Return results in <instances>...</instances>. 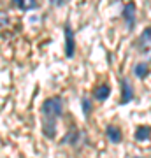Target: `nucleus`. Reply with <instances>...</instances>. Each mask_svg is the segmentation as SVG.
I'll return each mask as SVG.
<instances>
[{
	"label": "nucleus",
	"instance_id": "1",
	"mask_svg": "<svg viewBox=\"0 0 151 158\" xmlns=\"http://www.w3.org/2000/svg\"><path fill=\"white\" fill-rule=\"evenodd\" d=\"M62 111H63V104H62V98H49L42 104V113L46 114V118L49 119V127H46V135L48 137H55V119L62 116Z\"/></svg>",
	"mask_w": 151,
	"mask_h": 158
},
{
	"label": "nucleus",
	"instance_id": "2",
	"mask_svg": "<svg viewBox=\"0 0 151 158\" xmlns=\"http://www.w3.org/2000/svg\"><path fill=\"white\" fill-rule=\"evenodd\" d=\"M65 55L69 58L74 56V34L70 27H65Z\"/></svg>",
	"mask_w": 151,
	"mask_h": 158
},
{
	"label": "nucleus",
	"instance_id": "3",
	"mask_svg": "<svg viewBox=\"0 0 151 158\" xmlns=\"http://www.w3.org/2000/svg\"><path fill=\"white\" fill-rule=\"evenodd\" d=\"M134 14H135V4H127L125 9H123V19L127 21V27H128V28H132L134 23H135Z\"/></svg>",
	"mask_w": 151,
	"mask_h": 158
},
{
	"label": "nucleus",
	"instance_id": "4",
	"mask_svg": "<svg viewBox=\"0 0 151 158\" xmlns=\"http://www.w3.org/2000/svg\"><path fill=\"white\" fill-rule=\"evenodd\" d=\"M121 90H123V93H121V104H127V102L132 100V97H134V91H132V86L128 85V81L127 79H121Z\"/></svg>",
	"mask_w": 151,
	"mask_h": 158
},
{
	"label": "nucleus",
	"instance_id": "5",
	"mask_svg": "<svg viewBox=\"0 0 151 158\" xmlns=\"http://www.w3.org/2000/svg\"><path fill=\"white\" fill-rule=\"evenodd\" d=\"M95 98L97 100H100V102H104V100H107L109 98V95H111V86L109 85H102V86H99L95 90Z\"/></svg>",
	"mask_w": 151,
	"mask_h": 158
},
{
	"label": "nucleus",
	"instance_id": "6",
	"mask_svg": "<svg viewBox=\"0 0 151 158\" xmlns=\"http://www.w3.org/2000/svg\"><path fill=\"white\" fill-rule=\"evenodd\" d=\"M106 134H107V137H109V141L111 142H114V144L121 142V132H120L116 127H107Z\"/></svg>",
	"mask_w": 151,
	"mask_h": 158
},
{
	"label": "nucleus",
	"instance_id": "7",
	"mask_svg": "<svg viewBox=\"0 0 151 158\" xmlns=\"http://www.w3.org/2000/svg\"><path fill=\"white\" fill-rule=\"evenodd\" d=\"M151 137V128L149 127H139L135 130V141H148Z\"/></svg>",
	"mask_w": 151,
	"mask_h": 158
},
{
	"label": "nucleus",
	"instance_id": "8",
	"mask_svg": "<svg viewBox=\"0 0 151 158\" xmlns=\"http://www.w3.org/2000/svg\"><path fill=\"white\" fill-rule=\"evenodd\" d=\"M134 72H135V76H137V77H146V76H148V65H146V63H137V65H135V69H134Z\"/></svg>",
	"mask_w": 151,
	"mask_h": 158
},
{
	"label": "nucleus",
	"instance_id": "9",
	"mask_svg": "<svg viewBox=\"0 0 151 158\" xmlns=\"http://www.w3.org/2000/svg\"><path fill=\"white\" fill-rule=\"evenodd\" d=\"M16 6L19 7V9H35V7H37V4H35V2H32V0H18Z\"/></svg>",
	"mask_w": 151,
	"mask_h": 158
},
{
	"label": "nucleus",
	"instance_id": "10",
	"mask_svg": "<svg viewBox=\"0 0 151 158\" xmlns=\"http://www.w3.org/2000/svg\"><path fill=\"white\" fill-rule=\"evenodd\" d=\"M141 40H142V42H146V44H151V27L148 30H144V32H142Z\"/></svg>",
	"mask_w": 151,
	"mask_h": 158
},
{
	"label": "nucleus",
	"instance_id": "11",
	"mask_svg": "<svg viewBox=\"0 0 151 158\" xmlns=\"http://www.w3.org/2000/svg\"><path fill=\"white\" fill-rule=\"evenodd\" d=\"M83 111H84V116H88L90 111H91V106L88 104V98H84L83 100Z\"/></svg>",
	"mask_w": 151,
	"mask_h": 158
}]
</instances>
